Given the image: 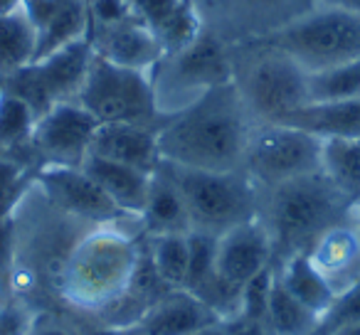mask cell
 Instances as JSON below:
<instances>
[{"mask_svg":"<svg viewBox=\"0 0 360 335\" xmlns=\"http://www.w3.org/2000/svg\"><path fill=\"white\" fill-rule=\"evenodd\" d=\"M180 3H183V0H136L134 11L139 13L141 20L153 30V27L158 25L163 18H168Z\"/></svg>","mask_w":360,"mask_h":335,"instance_id":"cell-31","label":"cell"},{"mask_svg":"<svg viewBox=\"0 0 360 335\" xmlns=\"http://www.w3.org/2000/svg\"><path fill=\"white\" fill-rule=\"evenodd\" d=\"M35 121L37 116L25 101L0 89V148L6 150L13 145L30 143Z\"/></svg>","mask_w":360,"mask_h":335,"instance_id":"cell-28","label":"cell"},{"mask_svg":"<svg viewBox=\"0 0 360 335\" xmlns=\"http://www.w3.org/2000/svg\"><path fill=\"white\" fill-rule=\"evenodd\" d=\"M99 121L77 101H62L35 121L30 145L45 165H77L91 150Z\"/></svg>","mask_w":360,"mask_h":335,"instance_id":"cell-12","label":"cell"},{"mask_svg":"<svg viewBox=\"0 0 360 335\" xmlns=\"http://www.w3.org/2000/svg\"><path fill=\"white\" fill-rule=\"evenodd\" d=\"M227 335H271V330L266 320L232 318L227 320Z\"/></svg>","mask_w":360,"mask_h":335,"instance_id":"cell-33","label":"cell"},{"mask_svg":"<svg viewBox=\"0 0 360 335\" xmlns=\"http://www.w3.org/2000/svg\"><path fill=\"white\" fill-rule=\"evenodd\" d=\"M191 335H227V320H220V323H212L207 328H200Z\"/></svg>","mask_w":360,"mask_h":335,"instance_id":"cell-35","label":"cell"},{"mask_svg":"<svg viewBox=\"0 0 360 335\" xmlns=\"http://www.w3.org/2000/svg\"><path fill=\"white\" fill-rule=\"evenodd\" d=\"M91 57H94V47L89 37L77 40L6 77L3 91L22 99L40 119L62 101H77L89 72Z\"/></svg>","mask_w":360,"mask_h":335,"instance_id":"cell-10","label":"cell"},{"mask_svg":"<svg viewBox=\"0 0 360 335\" xmlns=\"http://www.w3.org/2000/svg\"><path fill=\"white\" fill-rule=\"evenodd\" d=\"M37 318L40 313L32 308V303L18 296H8L6 301H0V335H30Z\"/></svg>","mask_w":360,"mask_h":335,"instance_id":"cell-30","label":"cell"},{"mask_svg":"<svg viewBox=\"0 0 360 335\" xmlns=\"http://www.w3.org/2000/svg\"><path fill=\"white\" fill-rule=\"evenodd\" d=\"M311 101H350L360 99V57L330 70L309 74Z\"/></svg>","mask_w":360,"mask_h":335,"instance_id":"cell-27","label":"cell"},{"mask_svg":"<svg viewBox=\"0 0 360 335\" xmlns=\"http://www.w3.org/2000/svg\"><path fill=\"white\" fill-rule=\"evenodd\" d=\"M191 235V232H188ZM188 235H153L148 237V259L153 264L158 279L168 289H183L191 264V242Z\"/></svg>","mask_w":360,"mask_h":335,"instance_id":"cell-25","label":"cell"},{"mask_svg":"<svg viewBox=\"0 0 360 335\" xmlns=\"http://www.w3.org/2000/svg\"><path fill=\"white\" fill-rule=\"evenodd\" d=\"M321 173L350 202L360 200V138L323 140Z\"/></svg>","mask_w":360,"mask_h":335,"instance_id":"cell-23","label":"cell"},{"mask_svg":"<svg viewBox=\"0 0 360 335\" xmlns=\"http://www.w3.org/2000/svg\"><path fill=\"white\" fill-rule=\"evenodd\" d=\"M202 30L205 27H202L200 8H198L195 0H183L168 18H163L153 27L155 40H158L160 50H163V57L186 50L191 42H195L200 37Z\"/></svg>","mask_w":360,"mask_h":335,"instance_id":"cell-26","label":"cell"},{"mask_svg":"<svg viewBox=\"0 0 360 335\" xmlns=\"http://www.w3.org/2000/svg\"><path fill=\"white\" fill-rule=\"evenodd\" d=\"M266 325L271 335H316L321 328L319 315L281 286V281L276 279V269L269 294V308H266Z\"/></svg>","mask_w":360,"mask_h":335,"instance_id":"cell-24","label":"cell"},{"mask_svg":"<svg viewBox=\"0 0 360 335\" xmlns=\"http://www.w3.org/2000/svg\"><path fill=\"white\" fill-rule=\"evenodd\" d=\"M141 230L148 237L153 235H188L191 232V217H188L186 202L180 195L173 178L165 173L158 163L155 173L150 176L148 197H146L143 212H141Z\"/></svg>","mask_w":360,"mask_h":335,"instance_id":"cell-19","label":"cell"},{"mask_svg":"<svg viewBox=\"0 0 360 335\" xmlns=\"http://www.w3.org/2000/svg\"><path fill=\"white\" fill-rule=\"evenodd\" d=\"M247 3H269V0H247Z\"/></svg>","mask_w":360,"mask_h":335,"instance_id":"cell-40","label":"cell"},{"mask_svg":"<svg viewBox=\"0 0 360 335\" xmlns=\"http://www.w3.org/2000/svg\"><path fill=\"white\" fill-rule=\"evenodd\" d=\"M89 40L96 55L131 70L153 74L158 62L163 60V50L155 40V32L141 20L136 11L119 22L89 27Z\"/></svg>","mask_w":360,"mask_h":335,"instance_id":"cell-14","label":"cell"},{"mask_svg":"<svg viewBox=\"0 0 360 335\" xmlns=\"http://www.w3.org/2000/svg\"><path fill=\"white\" fill-rule=\"evenodd\" d=\"M355 323H360V276L335 296L328 313L321 318V328L316 335H333Z\"/></svg>","mask_w":360,"mask_h":335,"instance_id":"cell-29","label":"cell"},{"mask_svg":"<svg viewBox=\"0 0 360 335\" xmlns=\"http://www.w3.org/2000/svg\"><path fill=\"white\" fill-rule=\"evenodd\" d=\"M257 121L247 111L235 81L205 91L186 109L158 124V155L163 163L195 171H242Z\"/></svg>","mask_w":360,"mask_h":335,"instance_id":"cell-1","label":"cell"},{"mask_svg":"<svg viewBox=\"0 0 360 335\" xmlns=\"http://www.w3.org/2000/svg\"><path fill=\"white\" fill-rule=\"evenodd\" d=\"M8 296H3V284H0V301H6Z\"/></svg>","mask_w":360,"mask_h":335,"instance_id":"cell-39","label":"cell"},{"mask_svg":"<svg viewBox=\"0 0 360 335\" xmlns=\"http://www.w3.org/2000/svg\"><path fill=\"white\" fill-rule=\"evenodd\" d=\"M319 6H333V8H343V11L358 13L360 15V0H316Z\"/></svg>","mask_w":360,"mask_h":335,"instance_id":"cell-34","label":"cell"},{"mask_svg":"<svg viewBox=\"0 0 360 335\" xmlns=\"http://www.w3.org/2000/svg\"><path fill=\"white\" fill-rule=\"evenodd\" d=\"M323 140L286 124H257L242 171L259 190L321 173Z\"/></svg>","mask_w":360,"mask_h":335,"instance_id":"cell-9","label":"cell"},{"mask_svg":"<svg viewBox=\"0 0 360 335\" xmlns=\"http://www.w3.org/2000/svg\"><path fill=\"white\" fill-rule=\"evenodd\" d=\"M281 124L301 129L321 140L360 138V99L350 101H311Z\"/></svg>","mask_w":360,"mask_h":335,"instance_id":"cell-20","label":"cell"},{"mask_svg":"<svg viewBox=\"0 0 360 335\" xmlns=\"http://www.w3.org/2000/svg\"><path fill=\"white\" fill-rule=\"evenodd\" d=\"M333 335H360V323H355V325H348V328L338 330V333H333Z\"/></svg>","mask_w":360,"mask_h":335,"instance_id":"cell-38","label":"cell"},{"mask_svg":"<svg viewBox=\"0 0 360 335\" xmlns=\"http://www.w3.org/2000/svg\"><path fill=\"white\" fill-rule=\"evenodd\" d=\"M220 315L202 303L188 289H170L126 328L129 335H191L212 323H220Z\"/></svg>","mask_w":360,"mask_h":335,"instance_id":"cell-15","label":"cell"},{"mask_svg":"<svg viewBox=\"0 0 360 335\" xmlns=\"http://www.w3.org/2000/svg\"><path fill=\"white\" fill-rule=\"evenodd\" d=\"M37 27L25 11L0 15V79L15 74L18 70L35 62Z\"/></svg>","mask_w":360,"mask_h":335,"instance_id":"cell-22","label":"cell"},{"mask_svg":"<svg viewBox=\"0 0 360 335\" xmlns=\"http://www.w3.org/2000/svg\"><path fill=\"white\" fill-rule=\"evenodd\" d=\"M82 168L94 178L96 185L109 195V200L114 202L124 215L139 220L141 212H143L146 197H148L150 176H153V173L139 171V168H131V165L114 163V160L96 158V155H86Z\"/></svg>","mask_w":360,"mask_h":335,"instance_id":"cell-18","label":"cell"},{"mask_svg":"<svg viewBox=\"0 0 360 335\" xmlns=\"http://www.w3.org/2000/svg\"><path fill=\"white\" fill-rule=\"evenodd\" d=\"M77 104L84 106L99 124H160L150 72L121 67L96 52Z\"/></svg>","mask_w":360,"mask_h":335,"instance_id":"cell-8","label":"cell"},{"mask_svg":"<svg viewBox=\"0 0 360 335\" xmlns=\"http://www.w3.org/2000/svg\"><path fill=\"white\" fill-rule=\"evenodd\" d=\"M353 202L333 188L323 173L296 178L262 190L259 220L274 247V266L299 251H309L333 227L350 220Z\"/></svg>","mask_w":360,"mask_h":335,"instance_id":"cell-2","label":"cell"},{"mask_svg":"<svg viewBox=\"0 0 360 335\" xmlns=\"http://www.w3.org/2000/svg\"><path fill=\"white\" fill-rule=\"evenodd\" d=\"M30 335H82V330L60 318H52V315H40Z\"/></svg>","mask_w":360,"mask_h":335,"instance_id":"cell-32","label":"cell"},{"mask_svg":"<svg viewBox=\"0 0 360 335\" xmlns=\"http://www.w3.org/2000/svg\"><path fill=\"white\" fill-rule=\"evenodd\" d=\"M37 185L47 202L72 220L96 227H116L129 217L109 200V195L82 165H42L37 173Z\"/></svg>","mask_w":360,"mask_h":335,"instance_id":"cell-11","label":"cell"},{"mask_svg":"<svg viewBox=\"0 0 360 335\" xmlns=\"http://www.w3.org/2000/svg\"><path fill=\"white\" fill-rule=\"evenodd\" d=\"M22 8V0H0V15H8V13H15Z\"/></svg>","mask_w":360,"mask_h":335,"instance_id":"cell-36","label":"cell"},{"mask_svg":"<svg viewBox=\"0 0 360 335\" xmlns=\"http://www.w3.org/2000/svg\"><path fill=\"white\" fill-rule=\"evenodd\" d=\"M350 222H353L355 232H358V237H360V200H355V202H353V212H350Z\"/></svg>","mask_w":360,"mask_h":335,"instance_id":"cell-37","label":"cell"},{"mask_svg":"<svg viewBox=\"0 0 360 335\" xmlns=\"http://www.w3.org/2000/svg\"><path fill=\"white\" fill-rule=\"evenodd\" d=\"M252 40L284 52L306 74H314L360 57V15L343 8L316 6Z\"/></svg>","mask_w":360,"mask_h":335,"instance_id":"cell-4","label":"cell"},{"mask_svg":"<svg viewBox=\"0 0 360 335\" xmlns=\"http://www.w3.org/2000/svg\"><path fill=\"white\" fill-rule=\"evenodd\" d=\"M89 155L155 173L158 155V126L141 124H99Z\"/></svg>","mask_w":360,"mask_h":335,"instance_id":"cell-16","label":"cell"},{"mask_svg":"<svg viewBox=\"0 0 360 335\" xmlns=\"http://www.w3.org/2000/svg\"><path fill=\"white\" fill-rule=\"evenodd\" d=\"M160 165L183 195L191 217V232L222 237L225 232L259 217L262 190L245 171H195L163 160Z\"/></svg>","mask_w":360,"mask_h":335,"instance_id":"cell-5","label":"cell"},{"mask_svg":"<svg viewBox=\"0 0 360 335\" xmlns=\"http://www.w3.org/2000/svg\"><path fill=\"white\" fill-rule=\"evenodd\" d=\"M274 269L276 279L296 301H301L306 308L314 310L319 318L328 313V308L335 301V291L314 266V261L309 259V251H299V254L289 256L281 264H276Z\"/></svg>","mask_w":360,"mask_h":335,"instance_id":"cell-21","label":"cell"},{"mask_svg":"<svg viewBox=\"0 0 360 335\" xmlns=\"http://www.w3.org/2000/svg\"><path fill=\"white\" fill-rule=\"evenodd\" d=\"M141 249L119 227H96L72 249L57 294L67 306L99 318L131 286Z\"/></svg>","mask_w":360,"mask_h":335,"instance_id":"cell-3","label":"cell"},{"mask_svg":"<svg viewBox=\"0 0 360 335\" xmlns=\"http://www.w3.org/2000/svg\"><path fill=\"white\" fill-rule=\"evenodd\" d=\"M129 3H136V0H129Z\"/></svg>","mask_w":360,"mask_h":335,"instance_id":"cell-41","label":"cell"},{"mask_svg":"<svg viewBox=\"0 0 360 335\" xmlns=\"http://www.w3.org/2000/svg\"><path fill=\"white\" fill-rule=\"evenodd\" d=\"M155 106L160 119L186 109L205 91L235 79V65L220 35L202 30L186 50L168 55L153 70Z\"/></svg>","mask_w":360,"mask_h":335,"instance_id":"cell-7","label":"cell"},{"mask_svg":"<svg viewBox=\"0 0 360 335\" xmlns=\"http://www.w3.org/2000/svg\"><path fill=\"white\" fill-rule=\"evenodd\" d=\"M309 259L333 286L335 296L348 289L360 276V237L353 222L348 220L326 232L309 249Z\"/></svg>","mask_w":360,"mask_h":335,"instance_id":"cell-17","label":"cell"},{"mask_svg":"<svg viewBox=\"0 0 360 335\" xmlns=\"http://www.w3.org/2000/svg\"><path fill=\"white\" fill-rule=\"evenodd\" d=\"M245 62L235 65V86L257 124H281L286 116L311 104L309 74L274 47L242 42Z\"/></svg>","mask_w":360,"mask_h":335,"instance_id":"cell-6","label":"cell"},{"mask_svg":"<svg viewBox=\"0 0 360 335\" xmlns=\"http://www.w3.org/2000/svg\"><path fill=\"white\" fill-rule=\"evenodd\" d=\"M269 266H274V247L259 217L217 237L215 274L237 298L242 296V289Z\"/></svg>","mask_w":360,"mask_h":335,"instance_id":"cell-13","label":"cell"}]
</instances>
